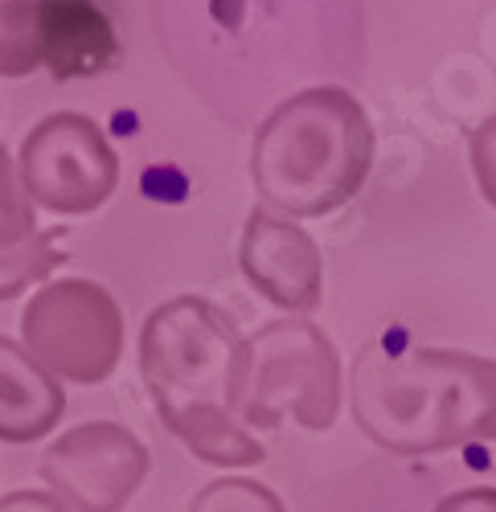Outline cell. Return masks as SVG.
<instances>
[{
  "mask_svg": "<svg viewBox=\"0 0 496 512\" xmlns=\"http://www.w3.org/2000/svg\"><path fill=\"white\" fill-rule=\"evenodd\" d=\"M246 336L201 295L160 304L140 332V377L160 422L214 467H255L263 443L238 422L246 394Z\"/></svg>",
  "mask_w": 496,
  "mask_h": 512,
  "instance_id": "1",
  "label": "cell"
},
{
  "mask_svg": "<svg viewBox=\"0 0 496 512\" xmlns=\"http://www.w3.org/2000/svg\"><path fill=\"white\" fill-rule=\"evenodd\" d=\"M353 418L390 455L496 443V357L374 345L353 365Z\"/></svg>",
  "mask_w": 496,
  "mask_h": 512,
  "instance_id": "2",
  "label": "cell"
},
{
  "mask_svg": "<svg viewBox=\"0 0 496 512\" xmlns=\"http://www.w3.org/2000/svg\"><path fill=\"white\" fill-rule=\"evenodd\" d=\"M374 168V127L357 95L308 87L283 99L255 132L251 177L263 209L287 222L324 218L353 201Z\"/></svg>",
  "mask_w": 496,
  "mask_h": 512,
  "instance_id": "3",
  "label": "cell"
},
{
  "mask_svg": "<svg viewBox=\"0 0 496 512\" xmlns=\"http://www.w3.org/2000/svg\"><path fill=\"white\" fill-rule=\"evenodd\" d=\"M246 394L238 422L255 431L296 422L304 431H328L341 414V357L312 320L287 316L246 336Z\"/></svg>",
  "mask_w": 496,
  "mask_h": 512,
  "instance_id": "4",
  "label": "cell"
},
{
  "mask_svg": "<svg viewBox=\"0 0 496 512\" xmlns=\"http://www.w3.org/2000/svg\"><path fill=\"white\" fill-rule=\"evenodd\" d=\"M25 353L54 381L99 386L123 357V312L91 279H58L33 291L21 312Z\"/></svg>",
  "mask_w": 496,
  "mask_h": 512,
  "instance_id": "5",
  "label": "cell"
},
{
  "mask_svg": "<svg viewBox=\"0 0 496 512\" xmlns=\"http://www.w3.org/2000/svg\"><path fill=\"white\" fill-rule=\"evenodd\" d=\"M17 173L33 205L62 213V218H78V213H95L115 193L119 160L95 119L58 111L25 136Z\"/></svg>",
  "mask_w": 496,
  "mask_h": 512,
  "instance_id": "6",
  "label": "cell"
},
{
  "mask_svg": "<svg viewBox=\"0 0 496 512\" xmlns=\"http://www.w3.org/2000/svg\"><path fill=\"white\" fill-rule=\"evenodd\" d=\"M152 455L123 422H82L41 455V480L70 512H123L140 492Z\"/></svg>",
  "mask_w": 496,
  "mask_h": 512,
  "instance_id": "7",
  "label": "cell"
},
{
  "mask_svg": "<svg viewBox=\"0 0 496 512\" xmlns=\"http://www.w3.org/2000/svg\"><path fill=\"white\" fill-rule=\"evenodd\" d=\"M238 263L263 300H271L275 308L292 316H308L324 300L320 246L312 242L304 226L279 218V213L263 205H255L251 218H246V230L238 242Z\"/></svg>",
  "mask_w": 496,
  "mask_h": 512,
  "instance_id": "8",
  "label": "cell"
},
{
  "mask_svg": "<svg viewBox=\"0 0 496 512\" xmlns=\"http://www.w3.org/2000/svg\"><path fill=\"white\" fill-rule=\"evenodd\" d=\"M66 394L21 345L0 336V443H33L62 422Z\"/></svg>",
  "mask_w": 496,
  "mask_h": 512,
  "instance_id": "9",
  "label": "cell"
},
{
  "mask_svg": "<svg viewBox=\"0 0 496 512\" xmlns=\"http://www.w3.org/2000/svg\"><path fill=\"white\" fill-rule=\"evenodd\" d=\"M119 58L111 17L95 0H54L46 33V70L54 78H87Z\"/></svg>",
  "mask_w": 496,
  "mask_h": 512,
  "instance_id": "10",
  "label": "cell"
},
{
  "mask_svg": "<svg viewBox=\"0 0 496 512\" xmlns=\"http://www.w3.org/2000/svg\"><path fill=\"white\" fill-rule=\"evenodd\" d=\"M54 0H0V78H25L46 66Z\"/></svg>",
  "mask_w": 496,
  "mask_h": 512,
  "instance_id": "11",
  "label": "cell"
},
{
  "mask_svg": "<svg viewBox=\"0 0 496 512\" xmlns=\"http://www.w3.org/2000/svg\"><path fill=\"white\" fill-rule=\"evenodd\" d=\"M66 226L58 230H41V234H29L25 242L0 250V300H13L25 287L50 279V271H58L66 263V254L54 246V238L62 234Z\"/></svg>",
  "mask_w": 496,
  "mask_h": 512,
  "instance_id": "12",
  "label": "cell"
},
{
  "mask_svg": "<svg viewBox=\"0 0 496 512\" xmlns=\"http://www.w3.org/2000/svg\"><path fill=\"white\" fill-rule=\"evenodd\" d=\"M189 512H287V508H283V500L267 484H259V480H234L230 476V480L205 484L193 496Z\"/></svg>",
  "mask_w": 496,
  "mask_h": 512,
  "instance_id": "13",
  "label": "cell"
},
{
  "mask_svg": "<svg viewBox=\"0 0 496 512\" xmlns=\"http://www.w3.org/2000/svg\"><path fill=\"white\" fill-rule=\"evenodd\" d=\"M33 226H37L33 201L25 197L17 160L5 148H0V250H9L17 242H25L29 234H37Z\"/></svg>",
  "mask_w": 496,
  "mask_h": 512,
  "instance_id": "14",
  "label": "cell"
},
{
  "mask_svg": "<svg viewBox=\"0 0 496 512\" xmlns=\"http://www.w3.org/2000/svg\"><path fill=\"white\" fill-rule=\"evenodd\" d=\"M468 152H472V173H476L480 197L496 209V115H488L484 123L472 127Z\"/></svg>",
  "mask_w": 496,
  "mask_h": 512,
  "instance_id": "15",
  "label": "cell"
},
{
  "mask_svg": "<svg viewBox=\"0 0 496 512\" xmlns=\"http://www.w3.org/2000/svg\"><path fill=\"white\" fill-rule=\"evenodd\" d=\"M435 512H496V488H460L435 504Z\"/></svg>",
  "mask_w": 496,
  "mask_h": 512,
  "instance_id": "16",
  "label": "cell"
},
{
  "mask_svg": "<svg viewBox=\"0 0 496 512\" xmlns=\"http://www.w3.org/2000/svg\"><path fill=\"white\" fill-rule=\"evenodd\" d=\"M0 512H70L54 492H33V488H21V492H9L0 496Z\"/></svg>",
  "mask_w": 496,
  "mask_h": 512,
  "instance_id": "17",
  "label": "cell"
}]
</instances>
